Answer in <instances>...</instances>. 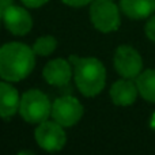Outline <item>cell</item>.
<instances>
[{"label": "cell", "mask_w": 155, "mask_h": 155, "mask_svg": "<svg viewBox=\"0 0 155 155\" xmlns=\"http://www.w3.org/2000/svg\"><path fill=\"white\" fill-rule=\"evenodd\" d=\"M74 64V78L76 87L84 97H95L104 90L106 83V70L95 57L70 56Z\"/></svg>", "instance_id": "cell-2"}, {"label": "cell", "mask_w": 155, "mask_h": 155, "mask_svg": "<svg viewBox=\"0 0 155 155\" xmlns=\"http://www.w3.org/2000/svg\"><path fill=\"white\" fill-rule=\"evenodd\" d=\"M33 51L38 56H49L52 54L57 48V40L52 35H42L37 38L34 45L31 46Z\"/></svg>", "instance_id": "cell-14"}, {"label": "cell", "mask_w": 155, "mask_h": 155, "mask_svg": "<svg viewBox=\"0 0 155 155\" xmlns=\"http://www.w3.org/2000/svg\"><path fill=\"white\" fill-rule=\"evenodd\" d=\"M21 98L14 86L10 82H0V117L11 118L19 112Z\"/></svg>", "instance_id": "cell-11"}, {"label": "cell", "mask_w": 155, "mask_h": 155, "mask_svg": "<svg viewBox=\"0 0 155 155\" xmlns=\"http://www.w3.org/2000/svg\"><path fill=\"white\" fill-rule=\"evenodd\" d=\"M120 8L128 18L144 19L155 11V0H121Z\"/></svg>", "instance_id": "cell-12"}, {"label": "cell", "mask_w": 155, "mask_h": 155, "mask_svg": "<svg viewBox=\"0 0 155 155\" xmlns=\"http://www.w3.org/2000/svg\"><path fill=\"white\" fill-rule=\"evenodd\" d=\"M90 19L99 31H114L120 27V10L113 0H94L90 5Z\"/></svg>", "instance_id": "cell-4"}, {"label": "cell", "mask_w": 155, "mask_h": 155, "mask_svg": "<svg viewBox=\"0 0 155 155\" xmlns=\"http://www.w3.org/2000/svg\"><path fill=\"white\" fill-rule=\"evenodd\" d=\"M63 128L64 127L60 125L54 120H45L44 123L38 124L34 134L37 144L48 153L60 151L65 146V142H67V136H65V132Z\"/></svg>", "instance_id": "cell-5"}, {"label": "cell", "mask_w": 155, "mask_h": 155, "mask_svg": "<svg viewBox=\"0 0 155 155\" xmlns=\"http://www.w3.org/2000/svg\"><path fill=\"white\" fill-rule=\"evenodd\" d=\"M2 21H3V10L0 8V22H2Z\"/></svg>", "instance_id": "cell-20"}, {"label": "cell", "mask_w": 155, "mask_h": 155, "mask_svg": "<svg viewBox=\"0 0 155 155\" xmlns=\"http://www.w3.org/2000/svg\"><path fill=\"white\" fill-rule=\"evenodd\" d=\"M70 63L64 59H54L49 61L42 71L45 82L56 87H63L68 84L72 78V67Z\"/></svg>", "instance_id": "cell-9"}, {"label": "cell", "mask_w": 155, "mask_h": 155, "mask_svg": "<svg viewBox=\"0 0 155 155\" xmlns=\"http://www.w3.org/2000/svg\"><path fill=\"white\" fill-rule=\"evenodd\" d=\"M137 90L136 83H134L131 79H120L117 82L113 83L110 87V98H112L113 104L118 105V106H129L132 105L137 98Z\"/></svg>", "instance_id": "cell-10"}, {"label": "cell", "mask_w": 155, "mask_h": 155, "mask_svg": "<svg viewBox=\"0 0 155 155\" xmlns=\"http://www.w3.org/2000/svg\"><path fill=\"white\" fill-rule=\"evenodd\" d=\"M35 53L22 42H8L0 46V78L7 82H19L33 72Z\"/></svg>", "instance_id": "cell-1"}, {"label": "cell", "mask_w": 155, "mask_h": 155, "mask_svg": "<svg viewBox=\"0 0 155 155\" xmlns=\"http://www.w3.org/2000/svg\"><path fill=\"white\" fill-rule=\"evenodd\" d=\"M52 118L63 127H72L83 116V106L75 97L64 95L52 105Z\"/></svg>", "instance_id": "cell-7"}, {"label": "cell", "mask_w": 155, "mask_h": 155, "mask_svg": "<svg viewBox=\"0 0 155 155\" xmlns=\"http://www.w3.org/2000/svg\"><path fill=\"white\" fill-rule=\"evenodd\" d=\"M139 94L148 102L155 104V70H146L136 78Z\"/></svg>", "instance_id": "cell-13"}, {"label": "cell", "mask_w": 155, "mask_h": 155, "mask_svg": "<svg viewBox=\"0 0 155 155\" xmlns=\"http://www.w3.org/2000/svg\"><path fill=\"white\" fill-rule=\"evenodd\" d=\"M94 0H63V3L67 5H71V7H83L86 4H90Z\"/></svg>", "instance_id": "cell-17"}, {"label": "cell", "mask_w": 155, "mask_h": 155, "mask_svg": "<svg viewBox=\"0 0 155 155\" xmlns=\"http://www.w3.org/2000/svg\"><path fill=\"white\" fill-rule=\"evenodd\" d=\"M146 35L150 38L151 41L155 42V16L150 18V21L146 23Z\"/></svg>", "instance_id": "cell-15"}, {"label": "cell", "mask_w": 155, "mask_h": 155, "mask_svg": "<svg viewBox=\"0 0 155 155\" xmlns=\"http://www.w3.org/2000/svg\"><path fill=\"white\" fill-rule=\"evenodd\" d=\"M150 127L155 131V113L153 114V117H151V120H150Z\"/></svg>", "instance_id": "cell-19"}, {"label": "cell", "mask_w": 155, "mask_h": 155, "mask_svg": "<svg viewBox=\"0 0 155 155\" xmlns=\"http://www.w3.org/2000/svg\"><path fill=\"white\" fill-rule=\"evenodd\" d=\"M114 68L123 78L135 79L140 75L143 68V60L139 52L129 45H121L114 52Z\"/></svg>", "instance_id": "cell-6"}, {"label": "cell", "mask_w": 155, "mask_h": 155, "mask_svg": "<svg viewBox=\"0 0 155 155\" xmlns=\"http://www.w3.org/2000/svg\"><path fill=\"white\" fill-rule=\"evenodd\" d=\"M19 114L29 124H41L52 114V104L42 91L33 88L21 97Z\"/></svg>", "instance_id": "cell-3"}, {"label": "cell", "mask_w": 155, "mask_h": 155, "mask_svg": "<svg viewBox=\"0 0 155 155\" xmlns=\"http://www.w3.org/2000/svg\"><path fill=\"white\" fill-rule=\"evenodd\" d=\"M22 3H23L26 7H30V8H38L41 7V5L46 4V3L49 2V0H21Z\"/></svg>", "instance_id": "cell-16"}, {"label": "cell", "mask_w": 155, "mask_h": 155, "mask_svg": "<svg viewBox=\"0 0 155 155\" xmlns=\"http://www.w3.org/2000/svg\"><path fill=\"white\" fill-rule=\"evenodd\" d=\"M3 23L14 35H26L33 27V18L26 8L12 4L3 10Z\"/></svg>", "instance_id": "cell-8"}, {"label": "cell", "mask_w": 155, "mask_h": 155, "mask_svg": "<svg viewBox=\"0 0 155 155\" xmlns=\"http://www.w3.org/2000/svg\"><path fill=\"white\" fill-rule=\"evenodd\" d=\"M14 4V0H0V8L2 10H5L7 7Z\"/></svg>", "instance_id": "cell-18"}]
</instances>
